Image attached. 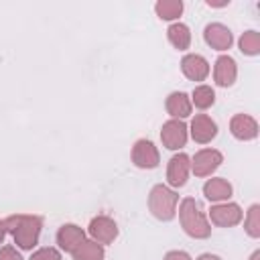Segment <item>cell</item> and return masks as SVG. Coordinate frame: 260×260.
Returning <instances> with one entry per match:
<instances>
[{"mask_svg": "<svg viewBox=\"0 0 260 260\" xmlns=\"http://www.w3.org/2000/svg\"><path fill=\"white\" fill-rule=\"evenodd\" d=\"M6 232L12 234L14 242L22 250H32L39 242L43 217L41 215H28V213H14L4 219Z\"/></svg>", "mask_w": 260, "mask_h": 260, "instance_id": "6da1fadb", "label": "cell"}, {"mask_svg": "<svg viewBox=\"0 0 260 260\" xmlns=\"http://www.w3.org/2000/svg\"><path fill=\"white\" fill-rule=\"evenodd\" d=\"M179 219H181V225L185 230L187 236L195 238V240H205L209 238L211 234V225L201 209V205L193 199V197H185L181 201V207H179Z\"/></svg>", "mask_w": 260, "mask_h": 260, "instance_id": "7a4b0ae2", "label": "cell"}, {"mask_svg": "<svg viewBox=\"0 0 260 260\" xmlns=\"http://www.w3.org/2000/svg\"><path fill=\"white\" fill-rule=\"evenodd\" d=\"M177 201L179 195L173 189H169L167 185H154L148 195V209L156 219L169 221L177 213Z\"/></svg>", "mask_w": 260, "mask_h": 260, "instance_id": "3957f363", "label": "cell"}, {"mask_svg": "<svg viewBox=\"0 0 260 260\" xmlns=\"http://www.w3.org/2000/svg\"><path fill=\"white\" fill-rule=\"evenodd\" d=\"M132 162L138 169H154V167H158L160 156H158L156 146L150 140H146V138L138 140L132 146Z\"/></svg>", "mask_w": 260, "mask_h": 260, "instance_id": "277c9868", "label": "cell"}, {"mask_svg": "<svg viewBox=\"0 0 260 260\" xmlns=\"http://www.w3.org/2000/svg\"><path fill=\"white\" fill-rule=\"evenodd\" d=\"M221 160H223V156H221L219 150L203 148V150H199V152L193 156L191 169H193L195 177H207V175H211V173L221 165Z\"/></svg>", "mask_w": 260, "mask_h": 260, "instance_id": "5b68a950", "label": "cell"}, {"mask_svg": "<svg viewBox=\"0 0 260 260\" xmlns=\"http://www.w3.org/2000/svg\"><path fill=\"white\" fill-rule=\"evenodd\" d=\"M89 236L98 244H112L118 236V225L108 215H95L89 221Z\"/></svg>", "mask_w": 260, "mask_h": 260, "instance_id": "8992f818", "label": "cell"}, {"mask_svg": "<svg viewBox=\"0 0 260 260\" xmlns=\"http://www.w3.org/2000/svg\"><path fill=\"white\" fill-rule=\"evenodd\" d=\"M160 140L167 148L179 150L187 142V126L181 120H169L160 128Z\"/></svg>", "mask_w": 260, "mask_h": 260, "instance_id": "52a82bcc", "label": "cell"}, {"mask_svg": "<svg viewBox=\"0 0 260 260\" xmlns=\"http://www.w3.org/2000/svg\"><path fill=\"white\" fill-rule=\"evenodd\" d=\"M209 217L219 228H232L242 221V209L238 203H219L209 209Z\"/></svg>", "mask_w": 260, "mask_h": 260, "instance_id": "ba28073f", "label": "cell"}, {"mask_svg": "<svg viewBox=\"0 0 260 260\" xmlns=\"http://www.w3.org/2000/svg\"><path fill=\"white\" fill-rule=\"evenodd\" d=\"M189 171H191V158L183 152L175 154L171 160H169V169H167V181L171 187H183L187 183V177H189Z\"/></svg>", "mask_w": 260, "mask_h": 260, "instance_id": "9c48e42d", "label": "cell"}, {"mask_svg": "<svg viewBox=\"0 0 260 260\" xmlns=\"http://www.w3.org/2000/svg\"><path fill=\"white\" fill-rule=\"evenodd\" d=\"M203 39L205 43L211 47V49H217V51H225L232 47L234 43V37H232V30L219 22H211L205 26L203 30Z\"/></svg>", "mask_w": 260, "mask_h": 260, "instance_id": "30bf717a", "label": "cell"}, {"mask_svg": "<svg viewBox=\"0 0 260 260\" xmlns=\"http://www.w3.org/2000/svg\"><path fill=\"white\" fill-rule=\"evenodd\" d=\"M181 71L191 81H203L209 75V63L197 53H189L181 59Z\"/></svg>", "mask_w": 260, "mask_h": 260, "instance_id": "8fae6325", "label": "cell"}, {"mask_svg": "<svg viewBox=\"0 0 260 260\" xmlns=\"http://www.w3.org/2000/svg\"><path fill=\"white\" fill-rule=\"evenodd\" d=\"M217 134V124L207 116V114H197L191 122V136L199 144H207L215 138Z\"/></svg>", "mask_w": 260, "mask_h": 260, "instance_id": "7c38bea8", "label": "cell"}, {"mask_svg": "<svg viewBox=\"0 0 260 260\" xmlns=\"http://www.w3.org/2000/svg\"><path fill=\"white\" fill-rule=\"evenodd\" d=\"M213 77H215V83L221 85V87H230V85H234V81H236V77H238L236 61H234L230 55H221V57H217L215 67H213Z\"/></svg>", "mask_w": 260, "mask_h": 260, "instance_id": "4fadbf2b", "label": "cell"}, {"mask_svg": "<svg viewBox=\"0 0 260 260\" xmlns=\"http://www.w3.org/2000/svg\"><path fill=\"white\" fill-rule=\"evenodd\" d=\"M230 130L238 140H252L258 136V122L248 114H236L230 120Z\"/></svg>", "mask_w": 260, "mask_h": 260, "instance_id": "5bb4252c", "label": "cell"}, {"mask_svg": "<svg viewBox=\"0 0 260 260\" xmlns=\"http://www.w3.org/2000/svg\"><path fill=\"white\" fill-rule=\"evenodd\" d=\"M83 240H85V232L75 223H65L57 232V244L65 252H73Z\"/></svg>", "mask_w": 260, "mask_h": 260, "instance_id": "9a60e30c", "label": "cell"}, {"mask_svg": "<svg viewBox=\"0 0 260 260\" xmlns=\"http://www.w3.org/2000/svg\"><path fill=\"white\" fill-rule=\"evenodd\" d=\"M165 106H167V112L173 116V120H181L191 114V100L185 91H173L167 98Z\"/></svg>", "mask_w": 260, "mask_h": 260, "instance_id": "2e32d148", "label": "cell"}, {"mask_svg": "<svg viewBox=\"0 0 260 260\" xmlns=\"http://www.w3.org/2000/svg\"><path fill=\"white\" fill-rule=\"evenodd\" d=\"M203 195L209 199V201H225L232 197V185L217 177V179H209L205 185H203Z\"/></svg>", "mask_w": 260, "mask_h": 260, "instance_id": "e0dca14e", "label": "cell"}, {"mask_svg": "<svg viewBox=\"0 0 260 260\" xmlns=\"http://www.w3.org/2000/svg\"><path fill=\"white\" fill-rule=\"evenodd\" d=\"M167 37H169L171 45H173L175 49H179V51H185V49H189V45H191V30H189V26L183 24V22L171 24L169 30H167Z\"/></svg>", "mask_w": 260, "mask_h": 260, "instance_id": "ac0fdd59", "label": "cell"}, {"mask_svg": "<svg viewBox=\"0 0 260 260\" xmlns=\"http://www.w3.org/2000/svg\"><path fill=\"white\" fill-rule=\"evenodd\" d=\"M73 260H104V248L102 244L93 242V240H83L73 252H71Z\"/></svg>", "mask_w": 260, "mask_h": 260, "instance_id": "d6986e66", "label": "cell"}, {"mask_svg": "<svg viewBox=\"0 0 260 260\" xmlns=\"http://www.w3.org/2000/svg\"><path fill=\"white\" fill-rule=\"evenodd\" d=\"M154 10L162 20H175L183 12V2L181 0H160L154 4Z\"/></svg>", "mask_w": 260, "mask_h": 260, "instance_id": "ffe728a7", "label": "cell"}, {"mask_svg": "<svg viewBox=\"0 0 260 260\" xmlns=\"http://www.w3.org/2000/svg\"><path fill=\"white\" fill-rule=\"evenodd\" d=\"M193 104L199 108V110H207V108H211L213 106V102H215V91L209 87V85H197L195 89H193Z\"/></svg>", "mask_w": 260, "mask_h": 260, "instance_id": "44dd1931", "label": "cell"}, {"mask_svg": "<svg viewBox=\"0 0 260 260\" xmlns=\"http://www.w3.org/2000/svg\"><path fill=\"white\" fill-rule=\"evenodd\" d=\"M240 51L244 55H258L260 53V32L258 30H248L240 37Z\"/></svg>", "mask_w": 260, "mask_h": 260, "instance_id": "7402d4cb", "label": "cell"}, {"mask_svg": "<svg viewBox=\"0 0 260 260\" xmlns=\"http://www.w3.org/2000/svg\"><path fill=\"white\" fill-rule=\"evenodd\" d=\"M246 232L248 236L252 238H260V205L254 203L250 209H248V215H246Z\"/></svg>", "mask_w": 260, "mask_h": 260, "instance_id": "603a6c76", "label": "cell"}, {"mask_svg": "<svg viewBox=\"0 0 260 260\" xmlns=\"http://www.w3.org/2000/svg\"><path fill=\"white\" fill-rule=\"evenodd\" d=\"M28 260H61V254H59V250L57 248H41V250H37Z\"/></svg>", "mask_w": 260, "mask_h": 260, "instance_id": "cb8c5ba5", "label": "cell"}, {"mask_svg": "<svg viewBox=\"0 0 260 260\" xmlns=\"http://www.w3.org/2000/svg\"><path fill=\"white\" fill-rule=\"evenodd\" d=\"M0 260H22V256L12 246H2L0 248Z\"/></svg>", "mask_w": 260, "mask_h": 260, "instance_id": "d4e9b609", "label": "cell"}, {"mask_svg": "<svg viewBox=\"0 0 260 260\" xmlns=\"http://www.w3.org/2000/svg\"><path fill=\"white\" fill-rule=\"evenodd\" d=\"M165 260H191V256L183 250H173V252H167Z\"/></svg>", "mask_w": 260, "mask_h": 260, "instance_id": "484cf974", "label": "cell"}, {"mask_svg": "<svg viewBox=\"0 0 260 260\" xmlns=\"http://www.w3.org/2000/svg\"><path fill=\"white\" fill-rule=\"evenodd\" d=\"M197 260H221L219 256H215V254H201Z\"/></svg>", "mask_w": 260, "mask_h": 260, "instance_id": "4316f807", "label": "cell"}, {"mask_svg": "<svg viewBox=\"0 0 260 260\" xmlns=\"http://www.w3.org/2000/svg\"><path fill=\"white\" fill-rule=\"evenodd\" d=\"M4 236H6V225H4V219H0V244L4 242Z\"/></svg>", "mask_w": 260, "mask_h": 260, "instance_id": "83f0119b", "label": "cell"}, {"mask_svg": "<svg viewBox=\"0 0 260 260\" xmlns=\"http://www.w3.org/2000/svg\"><path fill=\"white\" fill-rule=\"evenodd\" d=\"M207 6H217L219 8V6H228V2H209L207 0Z\"/></svg>", "mask_w": 260, "mask_h": 260, "instance_id": "f1b7e54d", "label": "cell"}, {"mask_svg": "<svg viewBox=\"0 0 260 260\" xmlns=\"http://www.w3.org/2000/svg\"><path fill=\"white\" fill-rule=\"evenodd\" d=\"M250 260H260V250H256V252L250 256Z\"/></svg>", "mask_w": 260, "mask_h": 260, "instance_id": "f546056e", "label": "cell"}]
</instances>
